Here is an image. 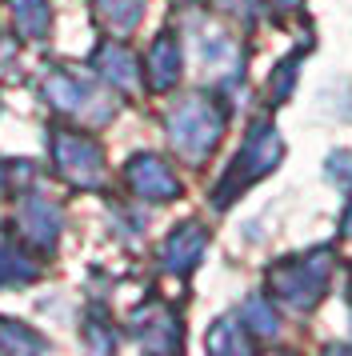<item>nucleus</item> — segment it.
<instances>
[{"mask_svg":"<svg viewBox=\"0 0 352 356\" xmlns=\"http://www.w3.org/2000/svg\"><path fill=\"white\" fill-rule=\"evenodd\" d=\"M52 161H56V172H61L68 184H77V188H96L100 177H104L100 145L88 140L84 132L52 129Z\"/></svg>","mask_w":352,"mask_h":356,"instance_id":"f257e3e1","label":"nucleus"},{"mask_svg":"<svg viewBox=\"0 0 352 356\" xmlns=\"http://www.w3.org/2000/svg\"><path fill=\"white\" fill-rule=\"evenodd\" d=\"M16 225H20V236H24L32 248H52L56 236H61V212H56V204L45 200L40 193H29L20 200Z\"/></svg>","mask_w":352,"mask_h":356,"instance_id":"f03ea898","label":"nucleus"},{"mask_svg":"<svg viewBox=\"0 0 352 356\" xmlns=\"http://www.w3.org/2000/svg\"><path fill=\"white\" fill-rule=\"evenodd\" d=\"M40 88H45L48 104H52V108H61V113H72V116H88V113H93V92H88V84L77 81L72 72L52 68Z\"/></svg>","mask_w":352,"mask_h":356,"instance_id":"7ed1b4c3","label":"nucleus"},{"mask_svg":"<svg viewBox=\"0 0 352 356\" xmlns=\"http://www.w3.org/2000/svg\"><path fill=\"white\" fill-rule=\"evenodd\" d=\"M173 140L184 152H205L212 140H216V124L205 116L200 104H189V108H180L173 116Z\"/></svg>","mask_w":352,"mask_h":356,"instance_id":"20e7f679","label":"nucleus"},{"mask_svg":"<svg viewBox=\"0 0 352 356\" xmlns=\"http://www.w3.org/2000/svg\"><path fill=\"white\" fill-rule=\"evenodd\" d=\"M128 180H132V188L148 200H168L176 193V180L173 172L157 161V156H136V161L128 164Z\"/></svg>","mask_w":352,"mask_h":356,"instance_id":"39448f33","label":"nucleus"},{"mask_svg":"<svg viewBox=\"0 0 352 356\" xmlns=\"http://www.w3.org/2000/svg\"><path fill=\"white\" fill-rule=\"evenodd\" d=\"M13 4V24L24 40H45L52 13H48V0H8Z\"/></svg>","mask_w":352,"mask_h":356,"instance_id":"423d86ee","label":"nucleus"},{"mask_svg":"<svg viewBox=\"0 0 352 356\" xmlns=\"http://www.w3.org/2000/svg\"><path fill=\"white\" fill-rule=\"evenodd\" d=\"M45 348H48V340L40 332L24 328L20 321L0 316V353H45Z\"/></svg>","mask_w":352,"mask_h":356,"instance_id":"0eeeda50","label":"nucleus"},{"mask_svg":"<svg viewBox=\"0 0 352 356\" xmlns=\"http://www.w3.org/2000/svg\"><path fill=\"white\" fill-rule=\"evenodd\" d=\"M29 280H36V264L20 248L0 244V289L4 284H29Z\"/></svg>","mask_w":352,"mask_h":356,"instance_id":"6e6552de","label":"nucleus"},{"mask_svg":"<svg viewBox=\"0 0 352 356\" xmlns=\"http://www.w3.org/2000/svg\"><path fill=\"white\" fill-rule=\"evenodd\" d=\"M93 65L100 68V76H109V81H116V84L132 81V56H128L120 44H104V49L93 56Z\"/></svg>","mask_w":352,"mask_h":356,"instance_id":"1a4fd4ad","label":"nucleus"},{"mask_svg":"<svg viewBox=\"0 0 352 356\" xmlns=\"http://www.w3.org/2000/svg\"><path fill=\"white\" fill-rule=\"evenodd\" d=\"M144 0H96V17L109 29H132L141 20Z\"/></svg>","mask_w":352,"mask_h":356,"instance_id":"9d476101","label":"nucleus"},{"mask_svg":"<svg viewBox=\"0 0 352 356\" xmlns=\"http://www.w3.org/2000/svg\"><path fill=\"white\" fill-rule=\"evenodd\" d=\"M200 244H205V236L189 225V232H176L173 241H168V252H164V257L173 260V268H189L192 257L200 252Z\"/></svg>","mask_w":352,"mask_h":356,"instance_id":"9b49d317","label":"nucleus"},{"mask_svg":"<svg viewBox=\"0 0 352 356\" xmlns=\"http://www.w3.org/2000/svg\"><path fill=\"white\" fill-rule=\"evenodd\" d=\"M173 81H176V44L173 40H160L152 49V84L168 88Z\"/></svg>","mask_w":352,"mask_h":356,"instance_id":"f8f14e48","label":"nucleus"}]
</instances>
